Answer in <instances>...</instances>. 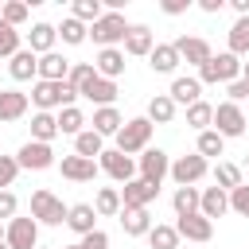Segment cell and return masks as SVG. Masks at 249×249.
Here are the masks:
<instances>
[{
  "instance_id": "cell-25",
  "label": "cell",
  "mask_w": 249,
  "mask_h": 249,
  "mask_svg": "<svg viewBox=\"0 0 249 249\" xmlns=\"http://www.w3.org/2000/svg\"><path fill=\"white\" fill-rule=\"evenodd\" d=\"M152 47H156L152 31H148L144 23H132V27H128V35H124V54H136V58H144V54H152Z\"/></svg>"
},
{
  "instance_id": "cell-16",
  "label": "cell",
  "mask_w": 249,
  "mask_h": 249,
  "mask_svg": "<svg viewBox=\"0 0 249 249\" xmlns=\"http://www.w3.org/2000/svg\"><path fill=\"white\" fill-rule=\"evenodd\" d=\"M70 58H62L58 51H51V54H39V82H66L70 78Z\"/></svg>"
},
{
  "instance_id": "cell-31",
  "label": "cell",
  "mask_w": 249,
  "mask_h": 249,
  "mask_svg": "<svg viewBox=\"0 0 249 249\" xmlns=\"http://www.w3.org/2000/svg\"><path fill=\"white\" fill-rule=\"evenodd\" d=\"M152 124H171L175 121V101L167 97V93H156L152 101H148V113H144Z\"/></svg>"
},
{
  "instance_id": "cell-51",
  "label": "cell",
  "mask_w": 249,
  "mask_h": 249,
  "mask_svg": "<svg viewBox=\"0 0 249 249\" xmlns=\"http://www.w3.org/2000/svg\"><path fill=\"white\" fill-rule=\"evenodd\" d=\"M198 8L214 16V12H222V8H226V0H198Z\"/></svg>"
},
{
  "instance_id": "cell-7",
  "label": "cell",
  "mask_w": 249,
  "mask_h": 249,
  "mask_svg": "<svg viewBox=\"0 0 249 249\" xmlns=\"http://www.w3.org/2000/svg\"><path fill=\"white\" fill-rule=\"evenodd\" d=\"M97 167H101L109 179H117V183H132V179H136V160L124 156V152H117V148H105L101 160H97Z\"/></svg>"
},
{
  "instance_id": "cell-5",
  "label": "cell",
  "mask_w": 249,
  "mask_h": 249,
  "mask_svg": "<svg viewBox=\"0 0 249 249\" xmlns=\"http://www.w3.org/2000/svg\"><path fill=\"white\" fill-rule=\"evenodd\" d=\"M128 27H132V23H124V16H121V12H105V16L89 27V39H93V43H101V51H105V47L124 43Z\"/></svg>"
},
{
  "instance_id": "cell-20",
  "label": "cell",
  "mask_w": 249,
  "mask_h": 249,
  "mask_svg": "<svg viewBox=\"0 0 249 249\" xmlns=\"http://www.w3.org/2000/svg\"><path fill=\"white\" fill-rule=\"evenodd\" d=\"M27 105H31L27 93H19V89H0V124L19 121V117L27 113Z\"/></svg>"
},
{
  "instance_id": "cell-19",
  "label": "cell",
  "mask_w": 249,
  "mask_h": 249,
  "mask_svg": "<svg viewBox=\"0 0 249 249\" xmlns=\"http://www.w3.org/2000/svg\"><path fill=\"white\" fill-rule=\"evenodd\" d=\"M66 226H70L78 237H86V233H93V230H97V210H93L89 202H74V206H70V214H66Z\"/></svg>"
},
{
  "instance_id": "cell-44",
  "label": "cell",
  "mask_w": 249,
  "mask_h": 249,
  "mask_svg": "<svg viewBox=\"0 0 249 249\" xmlns=\"http://www.w3.org/2000/svg\"><path fill=\"white\" fill-rule=\"evenodd\" d=\"M19 175V160L16 156H0V191H8Z\"/></svg>"
},
{
  "instance_id": "cell-13",
  "label": "cell",
  "mask_w": 249,
  "mask_h": 249,
  "mask_svg": "<svg viewBox=\"0 0 249 249\" xmlns=\"http://www.w3.org/2000/svg\"><path fill=\"white\" fill-rule=\"evenodd\" d=\"M156 195H160V187L144 183L140 175H136L132 183H124V187H121V202H124L128 210H148V202H152ZM124 206H121V210H124Z\"/></svg>"
},
{
  "instance_id": "cell-55",
  "label": "cell",
  "mask_w": 249,
  "mask_h": 249,
  "mask_svg": "<svg viewBox=\"0 0 249 249\" xmlns=\"http://www.w3.org/2000/svg\"><path fill=\"white\" fill-rule=\"evenodd\" d=\"M62 249H82V245H62Z\"/></svg>"
},
{
  "instance_id": "cell-37",
  "label": "cell",
  "mask_w": 249,
  "mask_h": 249,
  "mask_svg": "<svg viewBox=\"0 0 249 249\" xmlns=\"http://www.w3.org/2000/svg\"><path fill=\"white\" fill-rule=\"evenodd\" d=\"M70 16H74V19H82L86 27H93V23H97V19L105 16V8H101V0H74Z\"/></svg>"
},
{
  "instance_id": "cell-42",
  "label": "cell",
  "mask_w": 249,
  "mask_h": 249,
  "mask_svg": "<svg viewBox=\"0 0 249 249\" xmlns=\"http://www.w3.org/2000/svg\"><path fill=\"white\" fill-rule=\"evenodd\" d=\"M19 51H23V47H19V31L0 19V58H12V54H19Z\"/></svg>"
},
{
  "instance_id": "cell-38",
  "label": "cell",
  "mask_w": 249,
  "mask_h": 249,
  "mask_svg": "<svg viewBox=\"0 0 249 249\" xmlns=\"http://www.w3.org/2000/svg\"><path fill=\"white\" fill-rule=\"evenodd\" d=\"M58 35H62V43L78 47V43H86V39H89V27H86L82 19H74V16H66V19L58 23Z\"/></svg>"
},
{
  "instance_id": "cell-56",
  "label": "cell",
  "mask_w": 249,
  "mask_h": 249,
  "mask_svg": "<svg viewBox=\"0 0 249 249\" xmlns=\"http://www.w3.org/2000/svg\"><path fill=\"white\" fill-rule=\"evenodd\" d=\"M0 249H8V241H0Z\"/></svg>"
},
{
  "instance_id": "cell-50",
  "label": "cell",
  "mask_w": 249,
  "mask_h": 249,
  "mask_svg": "<svg viewBox=\"0 0 249 249\" xmlns=\"http://www.w3.org/2000/svg\"><path fill=\"white\" fill-rule=\"evenodd\" d=\"M160 8H163V12H167V16H183V12H187V8H191V0H163V4H160Z\"/></svg>"
},
{
  "instance_id": "cell-4",
  "label": "cell",
  "mask_w": 249,
  "mask_h": 249,
  "mask_svg": "<svg viewBox=\"0 0 249 249\" xmlns=\"http://www.w3.org/2000/svg\"><path fill=\"white\" fill-rule=\"evenodd\" d=\"M66 214H70V206H62V198L51 195L47 187H39L31 195V218L35 222H43V226H66Z\"/></svg>"
},
{
  "instance_id": "cell-2",
  "label": "cell",
  "mask_w": 249,
  "mask_h": 249,
  "mask_svg": "<svg viewBox=\"0 0 249 249\" xmlns=\"http://www.w3.org/2000/svg\"><path fill=\"white\" fill-rule=\"evenodd\" d=\"M152 128H156V124H152L148 117H132V121H124L121 132H117V152H124V156H140V152H148Z\"/></svg>"
},
{
  "instance_id": "cell-43",
  "label": "cell",
  "mask_w": 249,
  "mask_h": 249,
  "mask_svg": "<svg viewBox=\"0 0 249 249\" xmlns=\"http://www.w3.org/2000/svg\"><path fill=\"white\" fill-rule=\"evenodd\" d=\"M93 74H97V70H93V62H74V66H70V78H66V82H70L74 89H82V86H86V82H89ZM78 97H82V93H78Z\"/></svg>"
},
{
  "instance_id": "cell-33",
  "label": "cell",
  "mask_w": 249,
  "mask_h": 249,
  "mask_svg": "<svg viewBox=\"0 0 249 249\" xmlns=\"http://www.w3.org/2000/svg\"><path fill=\"white\" fill-rule=\"evenodd\" d=\"M121 191L117 187H101L97 191V198H93V210H97V218H113V214H121Z\"/></svg>"
},
{
  "instance_id": "cell-30",
  "label": "cell",
  "mask_w": 249,
  "mask_h": 249,
  "mask_svg": "<svg viewBox=\"0 0 249 249\" xmlns=\"http://www.w3.org/2000/svg\"><path fill=\"white\" fill-rule=\"evenodd\" d=\"M101 152H105V136H97L93 128H86V132H78V136H74V156L101 160Z\"/></svg>"
},
{
  "instance_id": "cell-26",
  "label": "cell",
  "mask_w": 249,
  "mask_h": 249,
  "mask_svg": "<svg viewBox=\"0 0 249 249\" xmlns=\"http://www.w3.org/2000/svg\"><path fill=\"white\" fill-rule=\"evenodd\" d=\"M54 39H58V27H51V23H35V27L27 31V51H35V54H51V51H54Z\"/></svg>"
},
{
  "instance_id": "cell-10",
  "label": "cell",
  "mask_w": 249,
  "mask_h": 249,
  "mask_svg": "<svg viewBox=\"0 0 249 249\" xmlns=\"http://www.w3.org/2000/svg\"><path fill=\"white\" fill-rule=\"evenodd\" d=\"M4 241H8V249H39V222L35 218H12Z\"/></svg>"
},
{
  "instance_id": "cell-12",
  "label": "cell",
  "mask_w": 249,
  "mask_h": 249,
  "mask_svg": "<svg viewBox=\"0 0 249 249\" xmlns=\"http://www.w3.org/2000/svg\"><path fill=\"white\" fill-rule=\"evenodd\" d=\"M16 160H19V167H27V171H47V167H54V148H51V144H39V140H27V144L16 152Z\"/></svg>"
},
{
  "instance_id": "cell-49",
  "label": "cell",
  "mask_w": 249,
  "mask_h": 249,
  "mask_svg": "<svg viewBox=\"0 0 249 249\" xmlns=\"http://www.w3.org/2000/svg\"><path fill=\"white\" fill-rule=\"evenodd\" d=\"M226 93H230V101L237 105V101H245V97H249V82H245V78H237V82H230V86H226Z\"/></svg>"
},
{
  "instance_id": "cell-8",
  "label": "cell",
  "mask_w": 249,
  "mask_h": 249,
  "mask_svg": "<svg viewBox=\"0 0 249 249\" xmlns=\"http://www.w3.org/2000/svg\"><path fill=\"white\" fill-rule=\"evenodd\" d=\"M214 132L218 136H241L245 132V113H241V105H233V101H222V105H214Z\"/></svg>"
},
{
  "instance_id": "cell-22",
  "label": "cell",
  "mask_w": 249,
  "mask_h": 249,
  "mask_svg": "<svg viewBox=\"0 0 249 249\" xmlns=\"http://www.w3.org/2000/svg\"><path fill=\"white\" fill-rule=\"evenodd\" d=\"M8 74H12L16 82H27V78H39V54L23 47L19 54H12V58H8Z\"/></svg>"
},
{
  "instance_id": "cell-3",
  "label": "cell",
  "mask_w": 249,
  "mask_h": 249,
  "mask_svg": "<svg viewBox=\"0 0 249 249\" xmlns=\"http://www.w3.org/2000/svg\"><path fill=\"white\" fill-rule=\"evenodd\" d=\"M241 78V58L237 54H230V51H222V54H214L202 70H198V82L202 86H230V82H237Z\"/></svg>"
},
{
  "instance_id": "cell-54",
  "label": "cell",
  "mask_w": 249,
  "mask_h": 249,
  "mask_svg": "<svg viewBox=\"0 0 249 249\" xmlns=\"http://www.w3.org/2000/svg\"><path fill=\"white\" fill-rule=\"evenodd\" d=\"M4 233H8V226H4V222H0V241H4Z\"/></svg>"
},
{
  "instance_id": "cell-29",
  "label": "cell",
  "mask_w": 249,
  "mask_h": 249,
  "mask_svg": "<svg viewBox=\"0 0 249 249\" xmlns=\"http://www.w3.org/2000/svg\"><path fill=\"white\" fill-rule=\"evenodd\" d=\"M198 202H202V191H198V187H175V195H171V206H175V218H187V214H198Z\"/></svg>"
},
{
  "instance_id": "cell-39",
  "label": "cell",
  "mask_w": 249,
  "mask_h": 249,
  "mask_svg": "<svg viewBox=\"0 0 249 249\" xmlns=\"http://www.w3.org/2000/svg\"><path fill=\"white\" fill-rule=\"evenodd\" d=\"M82 124H86V117H82V109H78V105H70V109H58V132H66V136H78V132H86Z\"/></svg>"
},
{
  "instance_id": "cell-34",
  "label": "cell",
  "mask_w": 249,
  "mask_h": 249,
  "mask_svg": "<svg viewBox=\"0 0 249 249\" xmlns=\"http://www.w3.org/2000/svg\"><path fill=\"white\" fill-rule=\"evenodd\" d=\"M187 124H191L195 132L214 128V105H210V101H195V105L187 109Z\"/></svg>"
},
{
  "instance_id": "cell-23",
  "label": "cell",
  "mask_w": 249,
  "mask_h": 249,
  "mask_svg": "<svg viewBox=\"0 0 249 249\" xmlns=\"http://www.w3.org/2000/svg\"><path fill=\"white\" fill-rule=\"evenodd\" d=\"M167 97L175 101V105H195V101H202V82L198 78H175L171 82V89H167Z\"/></svg>"
},
{
  "instance_id": "cell-21",
  "label": "cell",
  "mask_w": 249,
  "mask_h": 249,
  "mask_svg": "<svg viewBox=\"0 0 249 249\" xmlns=\"http://www.w3.org/2000/svg\"><path fill=\"white\" fill-rule=\"evenodd\" d=\"M183 58H179V51H175V43H156L152 47V54H148V66L156 70V74H175V66H179Z\"/></svg>"
},
{
  "instance_id": "cell-1",
  "label": "cell",
  "mask_w": 249,
  "mask_h": 249,
  "mask_svg": "<svg viewBox=\"0 0 249 249\" xmlns=\"http://www.w3.org/2000/svg\"><path fill=\"white\" fill-rule=\"evenodd\" d=\"M78 97V89L70 82H35L31 86V105L35 113H51V109H70Z\"/></svg>"
},
{
  "instance_id": "cell-28",
  "label": "cell",
  "mask_w": 249,
  "mask_h": 249,
  "mask_svg": "<svg viewBox=\"0 0 249 249\" xmlns=\"http://www.w3.org/2000/svg\"><path fill=\"white\" fill-rule=\"evenodd\" d=\"M156 222H152V214L148 210H121V230L128 233V237H148V230H152Z\"/></svg>"
},
{
  "instance_id": "cell-27",
  "label": "cell",
  "mask_w": 249,
  "mask_h": 249,
  "mask_svg": "<svg viewBox=\"0 0 249 249\" xmlns=\"http://www.w3.org/2000/svg\"><path fill=\"white\" fill-rule=\"evenodd\" d=\"M121 124H124V117L117 113V105H105V109H93V132L97 136H117L121 132Z\"/></svg>"
},
{
  "instance_id": "cell-17",
  "label": "cell",
  "mask_w": 249,
  "mask_h": 249,
  "mask_svg": "<svg viewBox=\"0 0 249 249\" xmlns=\"http://www.w3.org/2000/svg\"><path fill=\"white\" fill-rule=\"evenodd\" d=\"M175 230H179V237H187V241H210V237H214V222L202 218V214H187V218H179Z\"/></svg>"
},
{
  "instance_id": "cell-24",
  "label": "cell",
  "mask_w": 249,
  "mask_h": 249,
  "mask_svg": "<svg viewBox=\"0 0 249 249\" xmlns=\"http://www.w3.org/2000/svg\"><path fill=\"white\" fill-rule=\"evenodd\" d=\"M226 210H230V191H222V187H206V191H202V202H198V214L214 222V218H222Z\"/></svg>"
},
{
  "instance_id": "cell-15",
  "label": "cell",
  "mask_w": 249,
  "mask_h": 249,
  "mask_svg": "<svg viewBox=\"0 0 249 249\" xmlns=\"http://www.w3.org/2000/svg\"><path fill=\"white\" fill-rule=\"evenodd\" d=\"M58 171H62V179H70V183H89L101 167H97V160H86V156H62Z\"/></svg>"
},
{
  "instance_id": "cell-45",
  "label": "cell",
  "mask_w": 249,
  "mask_h": 249,
  "mask_svg": "<svg viewBox=\"0 0 249 249\" xmlns=\"http://www.w3.org/2000/svg\"><path fill=\"white\" fill-rule=\"evenodd\" d=\"M27 12H31L27 4H19V0H12V4H4V12H0V19H4V23H12V27H19V23L27 19Z\"/></svg>"
},
{
  "instance_id": "cell-53",
  "label": "cell",
  "mask_w": 249,
  "mask_h": 249,
  "mask_svg": "<svg viewBox=\"0 0 249 249\" xmlns=\"http://www.w3.org/2000/svg\"><path fill=\"white\" fill-rule=\"evenodd\" d=\"M241 78H245V82H249V62H241Z\"/></svg>"
},
{
  "instance_id": "cell-6",
  "label": "cell",
  "mask_w": 249,
  "mask_h": 249,
  "mask_svg": "<svg viewBox=\"0 0 249 249\" xmlns=\"http://www.w3.org/2000/svg\"><path fill=\"white\" fill-rule=\"evenodd\" d=\"M136 175H140L144 183L160 187V183L171 175V156H167L163 148H148V152H140V160H136Z\"/></svg>"
},
{
  "instance_id": "cell-18",
  "label": "cell",
  "mask_w": 249,
  "mask_h": 249,
  "mask_svg": "<svg viewBox=\"0 0 249 249\" xmlns=\"http://www.w3.org/2000/svg\"><path fill=\"white\" fill-rule=\"evenodd\" d=\"M93 70H97L101 78L117 82V78L124 74V51H117V47H105V51H97V58H93Z\"/></svg>"
},
{
  "instance_id": "cell-48",
  "label": "cell",
  "mask_w": 249,
  "mask_h": 249,
  "mask_svg": "<svg viewBox=\"0 0 249 249\" xmlns=\"http://www.w3.org/2000/svg\"><path fill=\"white\" fill-rule=\"evenodd\" d=\"M78 245H82V249H109V233H105V230H93V233H86Z\"/></svg>"
},
{
  "instance_id": "cell-57",
  "label": "cell",
  "mask_w": 249,
  "mask_h": 249,
  "mask_svg": "<svg viewBox=\"0 0 249 249\" xmlns=\"http://www.w3.org/2000/svg\"><path fill=\"white\" fill-rule=\"evenodd\" d=\"M39 249H47V245H39Z\"/></svg>"
},
{
  "instance_id": "cell-14",
  "label": "cell",
  "mask_w": 249,
  "mask_h": 249,
  "mask_svg": "<svg viewBox=\"0 0 249 249\" xmlns=\"http://www.w3.org/2000/svg\"><path fill=\"white\" fill-rule=\"evenodd\" d=\"M86 101H93L97 109H105V105H113L117 101V82H109V78H101V74H93L82 89H78Z\"/></svg>"
},
{
  "instance_id": "cell-41",
  "label": "cell",
  "mask_w": 249,
  "mask_h": 249,
  "mask_svg": "<svg viewBox=\"0 0 249 249\" xmlns=\"http://www.w3.org/2000/svg\"><path fill=\"white\" fill-rule=\"evenodd\" d=\"M214 187L237 191V187H241V167H237V163H218V167H214Z\"/></svg>"
},
{
  "instance_id": "cell-46",
  "label": "cell",
  "mask_w": 249,
  "mask_h": 249,
  "mask_svg": "<svg viewBox=\"0 0 249 249\" xmlns=\"http://www.w3.org/2000/svg\"><path fill=\"white\" fill-rule=\"evenodd\" d=\"M230 210L241 214V218H249V183H241L237 191H230Z\"/></svg>"
},
{
  "instance_id": "cell-47",
  "label": "cell",
  "mask_w": 249,
  "mask_h": 249,
  "mask_svg": "<svg viewBox=\"0 0 249 249\" xmlns=\"http://www.w3.org/2000/svg\"><path fill=\"white\" fill-rule=\"evenodd\" d=\"M16 210H19L16 195H12V191H0V222H12V218H16Z\"/></svg>"
},
{
  "instance_id": "cell-36",
  "label": "cell",
  "mask_w": 249,
  "mask_h": 249,
  "mask_svg": "<svg viewBox=\"0 0 249 249\" xmlns=\"http://www.w3.org/2000/svg\"><path fill=\"white\" fill-rule=\"evenodd\" d=\"M230 54H249V16H237V23L230 27Z\"/></svg>"
},
{
  "instance_id": "cell-52",
  "label": "cell",
  "mask_w": 249,
  "mask_h": 249,
  "mask_svg": "<svg viewBox=\"0 0 249 249\" xmlns=\"http://www.w3.org/2000/svg\"><path fill=\"white\" fill-rule=\"evenodd\" d=\"M230 4H233V12H237V16H249V0H230Z\"/></svg>"
},
{
  "instance_id": "cell-40",
  "label": "cell",
  "mask_w": 249,
  "mask_h": 249,
  "mask_svg": "<svg viewBox=\"0 0 249 249\" xmlns=\"http://www.w3.org/2000/svg\"><path fill=\"white\" fill-rule=\"evenodd\" d=\"M202 160H210V156H222L226 152V136H218L214 128H206V132H198V148H195Z\"/></svg>"
},
{
  "instance_id": "cell-9",
  "label": "cell",
  "mask_w": 249,
  "mask_h": 249,
  "mask_svg": "<svg viewBox=\"0 0 249 249\" xmlns=\"http://www.w3.org/2000/svg\"><path fill=\"white\" fill-rule=\"evenodd\" d=\"M206 171H210V163H206L198 152H191V156H179V160L171 163V179H175L179 187H195L198 179H206Z\"/></svg>"
},
{
  "instance_id": "cell-32",
  "label": "cell",
  "mask_w": 249,
  "mask_h": 249,
  "mask_svg": "<svg viewBox=\"0 0 249 249\" xmlns=\"http://www.w3.org/2000/svg\"><path fill=\"white\" fill-rule=\"evenodd\" d=\"M54 136H58V117H54V113H35V117H31V140L51 144Z\"/></svg>"
},
{
  "instance_id": "cell-11",
  "label": "cell",
  "mask_w": 249,
  "mask_h": 249,
  "mask_svg": "<svg viewBox=\"0 0 249 249\" xmlns=\"http://www.w3.org/2000/svg\"><path fill=\"white\" fill-rule=\"evenodd\" d=\"M175 51H179L183 62H191V66H198V70L214 58V51H210V43H206L202 35H179V39H175Z\"/></svg>"
},
{
  "instance_id": "cell-35",
  "label": "cell",
  "mask_w": 249,
  "mask_h": 249,
  "mask_svg": "<svg viewBox=\"0 0 249 249\" xmlns=\"http://www.w3.org/2000/svg\"><path fill=\"white\" fill-rule=\"evenodd\" d=\"M148 245H152V249H179V230L156 222V226L148 230Z\"/></svg>"
}]
</instances>
